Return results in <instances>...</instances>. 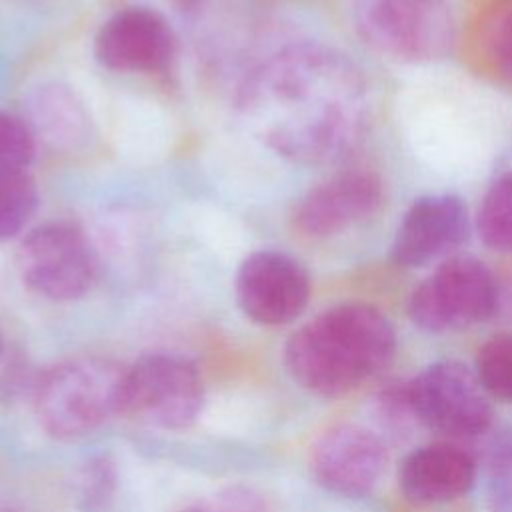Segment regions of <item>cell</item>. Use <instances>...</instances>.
<instances>
[{
  "mask_svg": "<svg viewBox=\"0 0 512 512\" xmlns=\"http://www.w3.org/2000/svg\"><path fill=\"white\" fill-rule=\"evenodd\" d=\"M478 476L476 456L454 442H432L408 452L398 466V488L414 504H444L468 494Z\"/></svg>",
  "mask_w": 512,
  "mask_h": 512,
  "instance_id": "obj_14",
  "label": "cell"
},
{
  "mask_svg": "<svg viewBox=\"0 0 512 512\" xmlns=\"http://www.w3.org/2000/svg\"><path fill=\"white\" fill-rule=\"evenodd\" d=\"M36 154V134L22 118L0 110V174L26 172Z\"/></svg>",
  "mask_w": 512,
  "mask_h": 512,
  "instance_id": "obj_21",
  "label": "cell"
},
{
  "mask_svg": "<svg viewBox=\"0 0 512 512\" xmlns=\"http://www.w3.org/2000/svg\"><path fill=\"white\" fill-rule=\"evenodd\" d=\"M4 354V336H2V330H0V358Z\"/></svg>",
  "mask_w": 512,
  "mask_h": 512,
  "instance_id": "obj_24",
  "label": "cell"
},
{
  "mask_svg": "<svg viewBox=\"0 0 512 512\" xmlns=\"http://www.w3.org/2000/svg\"><path fill=\"white\" fill-rule=\"evenodd\" d=\"M408 398L416 422L446 438H478L492 430L490 396L458 360L428 364L408 380Z\"/></svg>",
  "mask_w": 512,
  "mask_h": 512,
  "instance_id": "obj_8",
  "label": "cell"
},
{
  "mask_svg": "<svg viewBox=\"0 0 512 512\" xmlns=\"http://www.w3.org/2000/svg\"><path fill=\"white\" fill-rule=\"evenodd\" d=\"M472 232L466 202L456 194L418 196L396 224L390 258L400 268L438 264L462 248Z\"/></svg>",
  "mask_w": 512,
  "mask_h": 512,
  "instance_id": "obj_10",
  "label": "cell"
},
{
  "mask_svg": "<svg viewBox=\"0 0 512 512\" xmlns=\"http://www.w3.org/2000/svg\"><path fill=\"white\" fill-rule=\"evenodd\" d=\"M472 370L490 400L512 404V332H498L484 340Z\"/></svg>",
  "mask_w": 512,
  "mask_h": 512,
  "instance_id": "obj_18",
  "label": "cell"
},
{
  "mask_svg": "<svg viewBox=\"0 0 512 512\" xmlns=\"http://www.w3.org/2000/svg\"><path fill=\"white\" fill-rule=\"evenodd\" d=\"M388 464L384 440L360 424H336L324 430L310 450V472L328 492L342 498L370 496Z\"/></svg>",
  "mask_w": 512,
  "mask_h": 512,
  "instance_id": "obj_11",
  "label": "cell"
},
{
  "mask_svg": "<svg viewBox=\"0 0 512 512\" xmlns=\"http://www.w3.org/2000/svg\"><path fill=\"white\" fill-rule=\"evenodd\" d=\"M94 58L112 72H164L176 58V34L160 12L148 6H126L98 28Z\"/></svg>",
  "mask_w": 512,
  "mask_h": 512,
  "instance_id": "obj_12",
  "label": "cell"
},
{
  "mask_svg": "<svg viewBox=\"0 0 512 512\" xmlns=\"http://www.w3.org/2000/svg\"><path fill=\"white\" fill-rule=\"evenodd\" d=\"M476 40L484 66L512 86V0H496L484 10Z\"/></svg>",
  "mask_w": 512,
  "mask_h": 512,
  "instance_id": "obj_17",
  "label": "cell"
},
{
  "mask_svg": "<svg viewBox=\"0 0 512 512\" xmlns=\"http://www.w3.org/2000/svg\"><path fill=\"white\" fill-rule=\"evenodd\" d=\"M206 400L198 366L176 352H150L126 366L122 414L160 430H186Z\"/></svg>",
  "mask_w": 512,
  "mask_h": 512,
  "instance_id": "obj_6",
  "label": "cell"
},
{
  "mask_svg": "<svg viewBox=\"0 0 512 512\" xmlns=\"http://www.w3.org/2000/svg\"><path fill=\"white\" fill-rule=\"evenodd\" d=\"M396 346L394 324L382 310L366 302H342L290 334L284 366L306 392L338 398L382 372Z\"/></svg>",
  "mask_w": 512,
  "mask_h": 512,
  "instance_id": "obj_2",
  "label": "cell"
},
{
  "mask_svg": "<svg viewBox=\"0 0 512 512\" xmlns=\"http://www.w3.org/2000/svg\"><path fill=\"white\" fill-rule=\"evenodd\" d=\"M500 312H506L512 318V278L508 284H502L498 280V312H496V316Z\"/></svg>",
  "mask_w": 512,
  "mask_h": 512,
  "instance_id": "obj_23",
  "label": "cell"
},
{
  "mask_svg": "<svg viewBox=\"0 0 512 512\" xmlns=\"http://www.w3.org/2000/svg\"><path fill=\"white\" fill-rule=\"evenodd\" d=\"M38 208V186L28 172L0 174V242L16 238Z\"/></svg>",
  "mask_w": 512,
  "mask_h": 512,
  "instance_id": "obj_19",
  "label": "cell"
},
{
  "mask_svg": "<svg viewBox=\"0 0 512 512\" xmlns=\"http://www.w3.org/2000/svg\"><path fill=\"white\" fill-rule=\"evenodd\" d=\"M408 318L428 334L466 330L498 312V278L476 256L454 254L410 292Z\"/></svg>",
  "mask_w": 512,
  "mask_h": 512,
  "instance_id": "obj_5",
  "label": "cell"
},
{
  "mask_svg": "<svg viewBox=\"0 0 512 512\" xmlns=\"http://www.w3.org/2000/svg\"><path fill=\"white\" fill-rule=\"evenodd\" d=\"M116 464L110 456H94L86 460L74 478L76 502L86 512L102 510L116 490Z\"/></svg>",
  "mask_w": 512,
  "mask_h": 512,
  "instance_id": "obj_20",
  "label": "cell"
},
{
  "mask_svg": "<svg viewBox=\"0 0 512 512\" xmlns=\"http://www.w3.org/2000/svg\"><path fill=\"white\" fill-rule=\"evenodd\" d=\"M178 512H248L246 504L230 488L218 492L212 500L190 504Z\"/></svg>",
  "mask_w": 512,
  "mask_h": 512,
  "instance_id": "obj_22",
  "label": "cell"
},
{
  "mask_svg": "<svg viewBox=\"0 0 512 512\" xmlns=\"http://www.w3.org/2000/svg\"><path fill=\"white\" fill-rule=\"evenodd\" d=\"M234 296L250 322L284 326L306 310L312 282L304 264L294 256L280 250H256L236 270Z\"/></svg>",
  "mask_w": 512,
  "mask_h": 512,
  "instance_id": "obj_9",
  "label": "cell"
},
{
  "mask_svg": "<svg viewBox=\"0 0 512 512\" xmlns=\"http://www.w3.org/2000/svg\"><path fill=\"white\" fill-rule=\"evenodd\" d=\"M352 26L372 52L400 64L440 60L456 38L448 0H352Z\"/></svg>",
  "mask_w": 512,
  "mask_h": 512,
  "instance_id": "obj_4",
  "label": "cell"
},
{
  "mask_svg": "<svg viewBox=\"0 0 512 512\" xmlns=\"http://www.w3.org/2000/svg\"><path fill=\"white\" fill-rule=\"evenodd\" d=\"M236 108L246 128L278 156L306 166L328 164L360 140L368 84L342 50L298 42L244 76Z\"/></svg>",
  "mask_w": 512,
  "mask_h": 512,
  "instance_id": "obj_1",
  "label": "cell"
},
{
  "mask_svg": "<svg viewBox=\"0 0 512 512\" xmlns=\"http://www.w3.org/2000/svg\"><path fill=\"white\" fill-rule=\"evenodd\" d=\"M474 228L486 248L512 254V170L498 174L486 188Z\"/></svg>",
  "mask_w": 512,
  "mask_h": 512,
  "instance_id": "obj_16",
  "label": "cell"
},
{
  "mask_svg": "<svg viewBox=\"0 0 512 512\" xmlns=\"http://www.w3.org/2000/svg\"><path fill=\"white\" fill-rule=\"evenodd\" d=\"M24 286L52 302L78 300L96 282V252L84 230L70 220H50L32 228L16 250Z\"/></svg>",
  "mask_w": 512,
  "mask_h": 512,
  "instance_id": "obj_7",
  "label": "cell"
},
{
  "mask_svg": "<svg viewBox=\"0 0 512 512\" xmlns=\"http://www.w3.org/2000/svg\"><path fill=\"white\" fill-rule=\"evenodd\" d=\"M32 130L58 146H76L88 136V116L76 96L58 84L44 86L30 104Z\"/></svg>",
  "mask_w": 512,
  "mask_h": 512,
  "instance_id": "obj_15",
  "label": "cell"
},
{
  "mask_svg": "<svg viewBox=\"0 0 512 512\" xmlns=\"http://www.w3.org/2000/svg\"><path fill=\"white\" fill-rule=\"evenodd\" d=\"M384 202V184L372 170H342L310 188L294 206L292 224L312 240L340 236L372 218Z\"/></svg>",
  "mask_w": 512,
  "mask_h": 512,
  "instance_id": "obj_13",
  "label": "cell"
},
{
  "mask_svg": "<svg viewBox=\"0 0 512 512\" xmlns=\"http://www.w3.org/2000/svg\"><path fill=\"white\" fill-rule=\"evenodd\" d=\"M124 376V364L96 354L52 364L32 384L38 424L56 440H78L96 432L122 414Z\"/></svg>",
  "mask_w": 512,
  "mask_h": 512,
  "instance_id": "obj_3",
  "label": "cell"
}]
</instances>
